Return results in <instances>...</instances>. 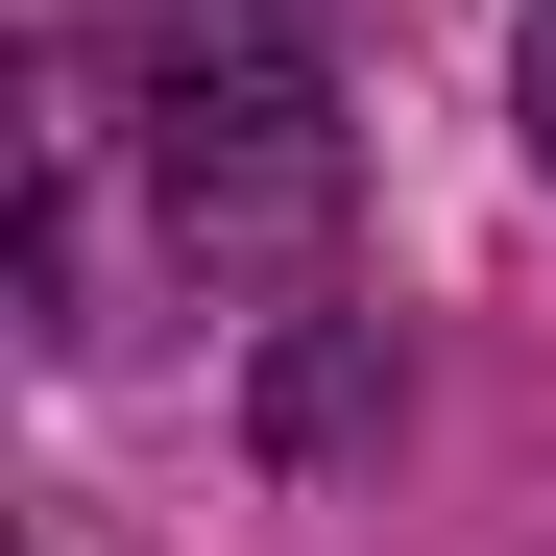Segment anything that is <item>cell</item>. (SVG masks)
I'll return each mask as SVG.
<instances>
[{"label":"cell","instance_id":"2","mask_svg":"<svg viewBox=\"0 0 556 556\" xmlns=\"http://www.w3.org/2000/svg\"><path fill=\"white\" fill-rule=\"evenodd\" d=\"M532 146H556V0H532Z\"/></svg>","mask_w":556,"mask_h":556},{"label":"cell","instance_id":"1","mask_svg":"<svg viewBox=\"0 0 556 556\" xmlns=\"http://www.w3.org/2000/svg\"><path fill=\"white\" fill-rule=\"evenodd\" d=\"M98 73L146 98V194L194 266H291L339 218V73L266 0H98Z\"/></svg>","mask_w":556,"mask_h":556}]
</instances>
